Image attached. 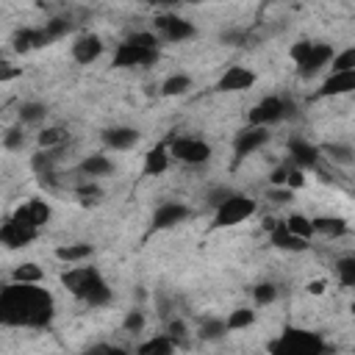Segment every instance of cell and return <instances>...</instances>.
<instances>
[{"label":"cell","instance_id":"20","mask_svg":"<svg viewBox=\"0 0 355 355\" xmlns=\"http://www.w3.org/2000/svg\"><path fill=\"white\" fill-rule=\"evenodd\" d=\"M170 159H172L170 156V148L167 145H156L145 156V170H141V175H145V178H156V175L167 172L170 170Z\"/></svg>","mask_w":355,"mask_h":355},{"label":"cell","instance_id":"44","mask_svg":"<svg viewBox=\"0 0 355 355\" xmlns=\"http://www.w3.org/2000/svg\"><path fill=\"white\" fill-rule=\"evenodd\" d=\"M311 45H314V42H308V39H300V42H295V45H292V50H289L292 61H295V64H300V61H303V58L308 56Z\"/></svg>","mask_w":355,"mask_h":355},{"label":"cell","instance_id":"35","mask_svg":"<svg viewBox=\"0 0 355 355\" xmlns=\"http://www.w3.org/2000/svg\"><path fill=\"white\" fill-rule=\"evenodd\" d=\"M283 225H286L295 236H300V239H311L314 236V225H311V220L308 217H303V214H289V220H283Z\"/></svg>","mask_w":355,"mask_h":355},{"label":"cell","instance_id":"13","mask_svg":"<svg viewBox=\"0 0 355 355\" xmlns=\"http://www.w3.org/2000/svg\"><path fill=\"white\" fill-rule=\"evenodd\" d=\"M330 58H333V45L314 42V45H311V50H308V56L297 64V67H300V76H303V78L317 76L322 67H328V64H330Z\"/></svg>","mask_w":355,"mask_h":355},{"label":"cell","instance_id":"12","mask_svg":"<svg viewBox=\"0 0 355 355\" xmlns=\"http://www.w3.org/2000/svg\"><path fill=\"white\" fill-rule=\"evenodd\" d=\"M12 217H14V220H20L23 225H31V228H45V225L50 222V205H47L45 200L34 197V200H28L25 205L14 208V214H12Z\"/></svg>","mask_w":355,"mask_h":355},{"label":"cell","instance_id":"26","mask_svg":"<svg viewBox=\"0 0 355 355\" xmlns=\"http://www.w3.org/2000/svg\"><path fill=\"white\" fill-rule=\"evenodd\" d=\"M311 225H314V233H322V236H344L350 231V225L341 217H317L311 220Z\"/></svg>","mask_w":355,"mask_h":355},{"label":"cell","instance_id":"11","mask_svg":"<svg viewBox=\"0 0 355 355\" xmlns=\"http://www.w3.org/2000/svg\"><path fill=\"white\" fill-rule=\"evenodd\" d=\"M156 28L161 31V36H164L167 42H186V39H192V36L197 34V28H194L189 20L178 17V14H161V17L156 20Z\"/></svg>","mask_w":355,"mask_h":355},{"label":"cell","instance_id":"51","mask_svg":"<svg viewBox=\"0 0 355 355\" xmlns=\"http://www.w3.org/2000/svg\"><path fill=\"white\" fill-rule=\"evenodd\" d=\"M78 194L84 197V203H89V197H100V189H98L95 183H89V186H81Z\"/></svg>","mask_w":355,"mask_h":355},{"label":"cell","instance_id":"14","mask_svg":"<svg viewBox=\"0 0 355 355\" xmlns=\"http://www.w3.org/2000/svg\"><path fill=\"white\" fill-rule=\"evenodd\" d=\"M289 159L300 170H314L319 164V159H322V150L317 145H311V141H306V139H292L289 141Z\"/></svg>","mask_w":355,"mask_h":355},{"label":"cell","instance_id":"50","mask_svg":"<svg viewBox=\"0 0 355 355\" xmlns=\"http://www.w3.org/2000/svg\"><path fill=\"white\" fill-rule=\"evenodd\" d=\"M306 289H308V295L319 297V295H325V289H328V283H325V280H311V283H308V286H306Z\"/></svg>","mask_w":355,"mask_h":355},{"label":"cell","instance_id":"16","mask_svg":"<svg viewBox=\"0 0 355 355\" xmlns=\"http://www.w3.org/2000/svg\"><path fill=\"white\" fill-rule=\"evenodd\" d=\"M100 56H103V39H100L98 34H84V36H78V39L73 42V58H76L78 64L89 67V64H95Z\"/></svg>","mask_w":355,"mask_h":355},{"label":"cell","instance_id":"32","mask_svg":"<svg viewBox=\"0 0 355 355\" xmlns=\"http://www.w3.org/2000/svg\"><path fill=\"white\" fill-rule=\"evenodd\" d=\"M64 139H67V130L61 128V125H50V128H45V130H39V136H36V141H39V148H61L64 145Z\"/></svg>","mask_w":355,"mask_h":355},{"label":"cell","instance_id":"48","mask_svg":"<svg viewBox=\"0 0 355 355\" xmlns=\"http://www.w3.org/2000/svg\"><path fill=\"white\" fill-rule=\"evenodd\" d=\"M286 172H289V164L277 167V170L269 175V183H272V186H286Z\"/></svg>","mask_w":355,"mask_h":355},{"label":"cell","instance_id":"1","mask_svg":"<svg viewBox=\"0 0 355 355\" xmlns=\"http://www.w3.org/2000/svg\"><path fill=\"white\" fill-rule=\"evenodd\" d=\"M56 306L50 292L39 283H17L0 292V325L3 328H34L42 330L53 322Z\"/></svg>","mask_w":355,"mask_h":355},{"label":"cell","instance_id":"53","mask_svg":"<svg viewBox=\"0 0 355 355\" xmlns=\"http://www.w3.org/2000/svg\"><path fill=\"white\" fill-rule=\"evenodd\" d=\"M175 3H197V0H175Z\"/></svg>","mask_w":355,"mask_h":355},{"label":"cell","instance_id":"27","mask_svg":"<svg viewBox=\"0 0 355 355\" xmlns=\"http://www.w3.org/2000/svg\"><path fill=\"white\" fill-rule=\"evenodd\" d=\"M333 164H339V167H350L352 161H355V150L350 148V145H344V141H333V145H325V148H319Z\"/></svg>","mask_w":355,"mask_h":355},{"label":"cell","instance_id":"33","mask_svg":"<svg viewBox=\"0 0 355 355\" xmlns=\"http://www.w3.org/2000/svg\"><path fill=\"white\" fill-rule=\"evenodd\" d=\"M336 275H339V283L344 289H352L355 286V258L352 255H344L336 261Z\"/></svg>","mask_w":355,"mask_h":355},{"label":"cell","instance_id":"31","mask_svg":"<svg viewBox=\"0 0 355 355\" xmlns=\"http://www.w3.org/2000/svg\"><path fill=\"white\" fill-rule=\"evenodd\" d=\"M45 117H47V106L39 100H28L20 108V122H25V125H39Z\"/></svg>","mask_w":355,"mask_h":355},{"label":"cell","instance_id":"2","mask_svg":"<svg viewBox=\"0 0 355 355\" xmlns=\"http://www.w3.org/2000/svg\"><path fill=\"white\" fill-rule=\"evenodd\" d=\"M61 283L69 295H76L78 300H84L87 306H108L111 303V289L108 283L103 280L100 269L98 266H84V264H73L64 275H61Z\"/></svg>","mask_w":355,"mask_h":355},{"label":"cell","instance_id":"5","mask_svg":"<svg viewBox=\"0 0 355 355\" xmlns=\"http://www.w3.org/2000/svg\"><path fill=\"white\" fill-rule=\"evenodd\" d=\"M167 148H170L172 159H178L183 164H192V167L194 164H205L211 159V145L205 139H200V136H175Z\"/></svg>","mask_w":355,"mask_h":355},{"label":"cell","instance_id":"29","mask_svg":"<svg viewBox=\"0 0 355 355\" xmlns=\"http://www.w3.org/2000/svg\"><path fill=\"white\" fill-rule=\"evenodd\" d=\"M42 277H45V272L34 261H25V264L14 266V272H12V280H17V283H42Z\"/></svg>","mask_w":355,"mask_h":355},{"label":"cell","instance_id":"43","mask_svg":"<svg viewBox=\"0 0 355 355\" xmlns=\"http://www.w3.org/2000/svg\"><path fill=\"white\" fill-rule=\"evenodd\" d=\"M292 194H295V192H292L289 186H272V189H269V200L277 203V205L292 203Z\"/></svg>","mask_w":355,"mask_h":355},{"label":"cell","instance_id":"47","mask_svg":"<svg viewBox=\"0 0 355 355\" xmlns=\"http://www.w3.org/2000/svg\"><path fill=\"white\" fill-rule=\"evenodd\" d=\"M167 336H172L175 341L183 339V336H186V322H183V319H172V322L167 325Z\"/></svg>","mask_w":355,"mask_h":355},{"label":"cell","instance_id":"4","mask_svg":"<svg viewBox=\"0 0 355 355\" xmlns=\"http://www.w3.org/2000/svg\"><path fill=\"white\" fill-rule=\"evenodd\" d=\"M258 211L255 200L239 192H231L217 208H214V228H233L239 222H247Z\"/></svg>","mask_w":355,"mask_h":355},{"label":"cell","instance_id":"19","mask_svg":"<svg viewBox=\"0 0 355 355\" xmlns=\"http://www.w3.org/2000/svg\"><path fill=\"white\" fill-rule=\"evenodd\" d=\"M352 89H355V69H344V73H333L322 84L317 98H339V95H350Z\"/></svg>","mask_w":355,"mask_h":355},{"label":"cell","instance_id":"42","mask_svg":"<svg viewBox=\"0 0 355 355\" xmlns=\"http://www.w3.org/2000/svg\"><path fill=\"white\" fill-rule=\"evenodd\" d=\"M286 186L295 192V189H303L306 186V172L295 164H289V172H286Z\"/></svg>","mask_w":355,"mask_h":355},{"label":"cell","instance_id":"21","mask_svg":"<svg viewBox=\"0 0 355 355\" xmlns=\"http://www.w3.org/2000/svg\"><path fill=\"white\" fill-rule=\"evenodd\" d=\"M92 253H95V247H92V244H87V242H76V244H64V247H58V250H56V258L73 266V264H84V261H89V258H92Z\"/></svg>","mask_w":355,"mask_h":355},{"label":"cell","instance_id":"45","mask_svg":"<svg viewBox=\"0 0 355 355\" xmlns=\"http://www.w3.org/2000/svg\"><path fill=\"white\" fill-rule=\"evenodd\" d=\"M23 76V69L14 67V64H0V84H9V81H17Z\"/></svg>","mask_w":355,"mask_h":355},{"label":"cell","instance_id":"39","mask_svg":"<svg viewBox=\"0 0 355 355\" xmlns=\"http://www.w3.org/2000/svg\"><path fill=\"white\" fill-rule=\"evenodd\" d=\"M3 145H6V150H20V148L25 145L23 128H9V130L3 133Z\"/></svg>","mask_w":355,"mask_h":355},{"label":"cell","instance_id":"40","mask_svg":"<svg viewBox=\"0 0 355 355\" xmlns=\"http://www.w3.org/2000/svg\"><path fill=\"white\" fill-rule=\"evenodd\" d=\"M122 328H125V333H141L145 330V314L141 311H128Z\"/></svg>","mask_w":355,"mask_h":355},{"label":"cell","instance_id":"8","mask_svg":"<svg viewBox=\"0 0 355 355\" xmlns=\"http://www.w3.org/2000/svg\"><path fill=\"white\" fill-rule=\"evenodd\" d=\"M266 141H269V128H264V125H250V128H244V130L236 133V139H233V156H236V159H247L250 153L261 150Z\"/></svg>","mask_w":355,"mask_h":355},{"label":"cell","instance_id":"24","mask_svg":"<svg viewBox=\"0 0 355 355\" xmlns=\"http://www.w3.org/2000/svg\"><path fill=\"white\" fill-rule=\"evenodd\" d=\"M81 172H84L87 178H103V175L114 172V164H111L103 153H95V156H87V159L81 161Z\"/></svg>","mask_w":355,"mask_h":355},{"label":"cell","instance_id":"17","mask_svg":"<svg viewBox=\"0 0 355 355\" xmlns=\"http://www.w3.org/2000/svg\"><path fill=\"white\" fill-rule=\"evenodd\" d=\"M186 217H189V208H186L183 203H164V205L156 208V214H153V231L175 228V225H181Z\"/></svg>","mask_w":355,"mask_h":355},{"label":"cell","instance_id":"15","mask_svg":"<svg viewBox=\"0 0 355 355\" xmlns=\"http://www.w3.org/2000/svg\"><path fill=\"white\" fill-rule=\"evenodd\" d=\"M269 242L277 250H289V253H306L308 250V239L295 236L286 225H283V220H275V225L269 228Z\"/></svg>","mask_w":355,"mask_h":355},{"label":"cell","instance_id":"10","mask_svg":"<svg viewBox=\"0 0 355 355\" xmlns=\"http://www.w3.org/2000/svg\"><path fill=\"white\" fill-rule=\"evenodd\" d=\"M253 87H255V73L247 67H242V64L228 67L217 81V92H247Z\"/></svg>","mask_w":355,"mask_h":355},{"label":"cell","instance_id":"41","mask_svg":"<svg viewBox=\"0 0 355 355\" xmlns=\"http://www.w3.org/2000/svg\"><path fill=\"white\" fill-rule=\"evenodd\" d=\"M128 42H133L136 47H159V36L150 31H136L128 36Z\"/></svg>","mask_w":355,"mask_h":355},{"label":"cell","instance_id":"52","mask_svg":"<svg viewBox=\"0 0 355 355\" xmlns=\"http://www.w3.org/2000/svg\"><path fill=\"white\" fill-rule=\"evenodd\" d=\"M141 3H167V0H141Z\"/></svg>","mask_w":355,"mask_h":355},{"label":"cell","instance_id":"3","mask_svg":"<svg viewBox=\"0 0 355 355\" xmlns=\"http://www.w3.org/2000/svg\"><path fill=\"white\" fill-rule=\"evenodd\" d=\"M266 350L269 352H286V355H322L328 350V344L319 333L300 330V328H286L280 339L266 344Z\"/></svg>","mask_w":355,"mask_h":355},{"label":"cell","instance_id":"34","mask_svg":"<svg viewBox=\"0 0 355 355\" xmlns=\"http://www.w3.org/2000/svg\"><path fill=\"white\" fill-rule=\"evenodd\" d=\"M69 28H73V23H69L67 17H53V20H47V23H45L42 34H45V39H47V42H56V39L67 36V34H69Z\"/></svg>","mask_w":355,"mask_h":355},{"label":"cell","instance_id":"22","mask_svg":"<svg viewBox=\"0 0 355 355\" xmlns=\"http://www.w3.org/2000/svg\"><path fill=\"white\" fill-rule=\"evenodd\" d=\"M12 45H14L17 53H31V50H36V47H45L47 39H45L42 28H23V31L14 34V42H12Z\"/></svg>","mask_w":355,"mask_h":355},{"label":"cell","instance_id":"7","mask_svg":"<svg viewBox=\"0 0 355 355\" xmlns=\"http://www.w3.org/2000/svg\"><path fill=\"white\" fill-rule=\"evenodd\" d=\"M280 119H286V98H277V95L264 98L247 114V122L250 125H264V128H269V125H275Z\"/></svg>","mask_w":355,"mask_h":355},{"label":"cell","instance_id":"6","mask_svg":"<svg viewBox=\"0 0 355 355\" xmlns=\"http://www.w3.org/2000/svg\"><path fill=\"white\" fill-rule=\"evenodd\" d=\"M159 61V47H136L133 42H122L117 45V53H114V67L117 69H125V67H150Z\"/></svg>","mask_w":355,"mask_h":355},{"label":"cell","instance_id":"23","mask_svg":"<svg viewBox=\"0 0 355 355\" xmlns=\"http://www.w3.org/2000/svg\"><path fill=\"white\" fill-rule=\"evenodd\" d=\"M178 350V341L172 339V336H167V333H161V336H156V339H150V341H145V344H139V355H172Z\"/></svg>","mask_w":355,"mask_h":355},{"label":"cell","instance_id":"25","mask_svg":"<svg viewBox=\"0 0 355 355\" xmlns=\"http://www.w3.org/2000/svg\"><path fill=\"white\" fill-rule=\"evenodd\" d=\"M58 148H39V153H34V159H31V167H34V172L36 175H47V172H53L56 170V164H58Z\"/></svg>","mask_w":355,"mask_h":355},{"label":"cell","instance_id":"36","mask_svg":"<svg viewBox=\"0 0 355 355\" xmlns=\"http://www.w3.org/2000/svg\"><path fill=\"white\" fill-rule=\"evenodd\" d=\"M253 322H255V311H253V308H236V311H231V317L225 319L228 330H244V328H250Z\"/></svg>","mask_w":355,"mask_h":355},{"label":"cell","instance_id":"49","mask_svg":"<svg viewBox=\"0 0 355 355\" xmlns=\"http://www.w3.org/2000/svg\"><path fill=\"white\" fill-rule=\"evenodd\" d=\"M220 39H222L225 45H233V47H236V45H244V39H247V36H244L242 31H228V34H222Z\"/></svg>","mask_w":355,"mask_h":355},{"label":"cell","instance_id":"18","mask_svg":"<svg viewBox=\"0 0 355 355\" xmlns=\"http://www.w3.org/2000/svg\"><path fill=\"white\" fill-rule=\"evenodd\" d=\"M139 141V130L136 128H128V125H114V128H106L103 130V145L111 148V150H128Z\"/></svg>","mask_w":355,"mask_h":355},{"label":"cell","instance_id":"38","mask_svg":"<svg viewBox=\"0 0 355 355\" xmlns=\"http://www.w3.org/2000/svg\"><path fill=\"white\" fill-rule=\"evenodd\" d=\"M333 73H344V69H355V47H347L341 53H333Z\"/></svg>","mask_w":355,"mask_h":355},{"label":"cell","instance_id":"37","mask_svg":"<svg viewBox=\"0 0 355 355\" xmlns=\"http://www.w3.org/2000/svg\"><path fill=\"white\" fill-rule=\"evenodd\" d=\"M275 297H277V286H275V283H258V286L253 289L255 306H269V303H275Z\"/></svg>","mask_w":355,"mask_h":355},{"label":"cell","instance_id":"30","mask_svg":"<svg viewBox=\"0 0 355 355\" xmlns=\"http://www.w3.org/2000/svg\"><path fill=\"white\" fill-rule=\"evenodd\" d=\"M225 333H228L225 319H214V317H208V319H203V322H200V339H205V341H220Z\"/></svg>","mask_w":355,"mask_h":355},{"label":"cell","instance_id":"9","mask_svg":"<svg viewBox=\"0 0 355 355\" xmlns=\"http://www.w3.org/2000/svg\"><path fill=\"white\" fill-rule=\"evenodd\" d=\"M36 236H39V228L23 225V222H20V220H14V217H9L3 225H0V244H6L9 250L28 247Z\"/></svg>","mask_w":355,"mask_h":355},{"label":"cell","instance_id":"46","mask_svg":"<svg viewBox=\"0 0 355 355\" xmlns=\"http://www.w3.org/2000/svg\"><path fill=\"white\" fill-rule=\"evenodd\" d=\"M228 194H231V189H225V186L211 189V192H208V205H211V208H217V205H220V203H222Z\"/></svg>","mask_w":355,"mask_h":355},{"label":"cell","instance_id":"28","mask_svg":"<svg viewBox=\"0 0 355 355\" xmlns=\"http://www.w3.org/2000/svg\"><path fill=\"white\" fill-rule=\"evenodd\" d=\"M189 89H192V78L183 76V73L170 76V78L161 84V95H164V98H181V95H186Z\"/></svg>","mask_w":355,"mask_h":355}]
</instances>
